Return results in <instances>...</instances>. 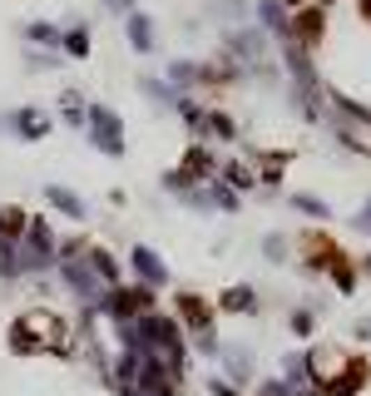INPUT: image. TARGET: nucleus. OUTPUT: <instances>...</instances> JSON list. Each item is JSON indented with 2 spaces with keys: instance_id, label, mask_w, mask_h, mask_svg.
Instances as JSON below:
<instances>
[{
  "instance_id": "f257e3e1",
  "label": "nucleus",
  "mask_w": 371,
  "mask_h": 396,
  "mask_svg": "<svg viewBox=\"0 0 371 396\" xmlns=\"http://www.w3.org/2000/svg\"><path fill=\"white\" fill-rule=\"evenodd\" d=\"M297 35L302 40H317V35H322V15H302L297 20Z\"/></svg>"
},
{
  "instance_id": "f03ea898",
  "label": "nucleus",
  "mask_w": 371,
  "mask_h": 396,
  "mask_svg": "<svg viewBox=\"0 0 371 396\" xmlns=\"http://www.w3.org/2000/svg\"><path fill=\"white\" fill-rule=\"evenodd\" d=\"M183 312H188L193 322H203V317H208V307H203V302H193V298H183Z\"/></svg>"
}]
</instances>
